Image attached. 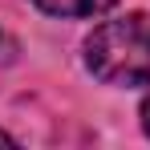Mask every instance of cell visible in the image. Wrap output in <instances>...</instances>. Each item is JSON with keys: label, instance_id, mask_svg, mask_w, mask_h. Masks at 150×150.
I'll return each instance as SVG.
<instances>
[{"label": "cell", "instance_id": "obj_4", "mask_svg": "<svg viewBox=\"0 0 150 150\" xmlns=\"http://www.w3.org/2000/svg\"><path fill=\"white\" fill-rule=\"evenodd\" d=\"M142 126H146V134H150V93H146V101H142Z\"/></svg>", "mask_w": 150, "mask_h": 150}, {"label": "cell", "instance_id": "obj_5", "mask_svg": "<svg viewBox=\"0 0 150 150\" xmlns=\"http://www.w3.org/2000/svg\"><path fill=\"white\" fill-rule=\"evenodd\" d=\"M0 146H12V138H8V134H4V130H0Z\"/></svg>", "mask_w": 150, "mask_h": 150}, {"label": "cell", "instance_id": "obj_2", "mask_svg": "<svg viewBox=\"0 0 150 150\" xmlns=\"http://www.w3.org/2000/svg\"><path fill=\"white\" fill-rule=\"evenodd\" d=\"M41 12L49 16H65V21H77V16H101L110 12L118 0H33Z\"/></svg>", "mask_w": 150, "mask_h": 150}, {"label": "cell", "instance_id": "obj_1", "mask_svg": "<svg viewBox=\"0 0 150 150\" xmlns=\"http://www.w3.org/2000/svg\"><path fill=\"white\" fill-rule=\"evenodd\" d=\"M85 65L105 85L150 81V16L130 12V16L98 25L85 41Z\"/></svg>", "mask_w": 150, "mask_h": 150}, {"label": "cell", "instance_id": "obj_3", "mask_svg": "<svg viewBox=\"0 0 150 150\" xmlns=\"http://www.w3.org/2000/svg\"><path fill=\"white\" fill-rule=\"evenodd\" d=\"M8 53H12V41H8V37L0 33V61H8Z\"/></svg>", "mask_w": 150, "mask_h": 150}]
</instances>
